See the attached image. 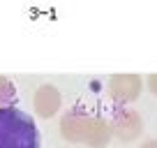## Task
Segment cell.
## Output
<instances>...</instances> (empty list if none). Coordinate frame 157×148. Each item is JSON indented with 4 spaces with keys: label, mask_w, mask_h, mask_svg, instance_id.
Here are the masks:
<instances>
[{
    "label": "cell",
    "mask_w": 157,
    "mask_h": 148,
    "mask_svg": "<svg viewBox=\"0 0 157 148\" xmlns=\"http://www.w3.org/2000/svg\"><path fill=\"white\" fill-rule=\"evenodd\" d=\"M0 148H42L33 116L19 107H0Z\"/></svg>",
    "instance_id": "1"
}]
</instances>
